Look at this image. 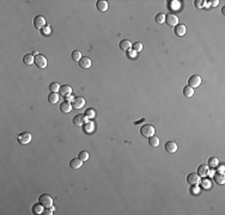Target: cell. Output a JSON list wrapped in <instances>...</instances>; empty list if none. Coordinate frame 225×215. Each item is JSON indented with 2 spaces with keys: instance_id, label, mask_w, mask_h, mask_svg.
Instances as JSON below:
<instances>
[{
  "instance_id": "cell-1",
  "label": "cell",
  "mask_w": 225,
  "mask_h": 215,
  "mask_svg": "<svg viewBox=\"0 0 225 215\" xmlns=\"http://www.w3.org/2000/svg\"><path fill=\"white\" fill-rule=\"evenodd\" d=\"M39 203H41L44 208H50V207H53V198L48 194H42L39 197Z\"/></svg>"
},
{
  "instance_id": "cell-2",
  "label": "cell",
  "mask_w": 225,
  "mask_h": 215,
  "mask_svg": "<svg viewBox=\"0 0 225 215\" xmlns=\"http://www.w3.org/2000/svg\"><path fill=\"white\" fill-rule=\"evenodd\" d=\"M140 134L144 136V138H151V136H153L154 135V128H153V126H151V125H145V126H143L141 128H140Z\"/></svg>"
},
{
  "instance_id": "cell-3",
  "label": "cell",
  "mask_w": 225,
  "mask_h": 215,
  "mask_svg": "<svg viewBox=\"0 0 225 215\" xmlns=\"http://www.w3.org/2000/svg\"><path fill=\"white\" fill-rule=\"evenodd\" d=\"M35 65L39 68H41V69L46 68L47 67V59H46V56L42 55V54H36V56H35Z\"/></svg>"
},
{
  "instance_id": "cell-4",
  "label": "cell",
  "mask_w": 225,
  "mask_h": 215,
  "mask_svg": "<svg viewBox=\"0 0 225 215\" xmlns=\"http://www.w3.org/2000/svg\"><path fill=\"white\" fill-rule=\"evenodd\" d=\"M187 182L189 184H192L193 187H198L201 182V179H200V176L198 173H189L187 176Z\"/></svg>"
},
{
  "instance_id": "cell-5",
  "label": "cell",
  "mask_w": 225,
  "mask_h": 215,
  "mask_svg": "<svg viewBox=\"0 0 225 215\" xmlns=\"http://www.w3.org/2000/svg\"><path fill=\"white\" fill-rule=\"evenodd\" d=\"M17 141L20 143V145H26L31 141V134L28 133V132H24V133H20L18 136H17Z\"/></svg>"
},
{
  "instance_id": "cell-6",
  "label": "cell",
  "mask_w": 225,
  "mask_h": 215,
  "mask_svg": "<svg viewBox=\"0 0 225 215\" xmlns=\"http://www.w3.org/2000/svg\"><path fill=\"white\" fill-rule=\"evenodd\" d=\"M165 23L169 26H176L178 24V17L174 13H169L168 16H165Z\"/></svg>"
},
{
  "instance_id": "cell-7",
  "label": "cell",
  "mask_w": 225,
  "mask_h": 215,
  "mask_svg": "<svg viewBox=\"0 0 225 215\" xmlns=\"http://www.w3.org/2000/svg\"><path fill=\"white\" fill-rule=\"evenodd\" d=\"M46 25V18L43 16H36L34 18V26L36 29H42Z\"/></svg>"
},
{
  "instance_id": "cell-8",
  "label": "cell",
  "mask_w": 225,
  "mask_h": 215,
  "mask_svg": "<svg viewBox=\"0 0 225 215\" xmlns=\"http://www.w3.org/2000/svg\"><path fill=\"white\" fill-rule=\"evenodd\" d=\"M201 84V78L199 77V75H192L189 79H188V85L190 86V87H198L199 85Z\"/></svg>"
},
{
  "instance_id": "cell-9",
  "label": "cell",
  "mask_w": 225,
  "mask_h": 215,
  "mask_svg": "<svg viewBox=\"0 0 225 215\" xmlns=\"http://www.w3.org/2000/svg\"><path fill=\"white\" fill-rule=\"evenodd\" d=\"M84 105H85V99L83 97H80V96L76 97L73 99V102H72V106L74 109H82V108H84Z\"/></svg>"
},
{
  "instance_id": "cell-10",
  "label": "cell",
  "mask_w": 225,
  "mask_h": 215,
  "mask_svg": "<svg viewBox=\"0 0 225 215\" xmlns=\"http://www.w3.org/2000/svg\"><path fill=\"white\" fill-rule=\"evenodd\" d=\"M59 92H60V95H61V96H63V97H67V96H70V95H71V92H72V87H71L70 85H63V86H61V87H60Z\"/></svg>"
},
{
  "instance_id": "cell-11",
  "label": "cell",
  "mask_w": 225,
  "mask_h": 215,
  "mask_svg": "<svg viewBox=\"0 0 225 215\" xmlns=\"http://www.w3.org/2000/svg\"><path fill=\"white\" fill-rule=\"evenodd\" d=\"M164 147H165V151H167L168 153H175V152L177 151V145H176V142H174V141H168Z\"/></svg>"
},
{
  "instance_id": "cell-12",
  "label": "cell",
  "mask_w": 225,
  "mask_h": 215,
  "mask_svg": "<svg viewBox=\"0 0 225 215\" xmlns=\"http://www.w3.org/2000/svg\"><path fill=\"white\" fill-rule=\"evenodd\" d=\"M208 173H210V167H208V165H200V166L198 167V174H199L200 177H206V176H208Z\"/></svg>"
},
{
  "instance_id": "cell-13",
  "label": "cell",
  "mask_w": 225,
  "mask_h": 215,
  "mask_svg": "<svg viewBox=\"0 0 225 215\" xmlns=\"http://www.w3.org/2000/svg\"><path fill=\"white\" fill-rule=\"evenodd\" d=\"M78 62H79V66L82 68H84V69H87V68L91 67V60L89 57H82Z\"/></svg>"
},
{
  "instance_id": "cell-14",
  "label": "cell",
  "mask_w": 225,
  "mask_h": 215,
  "mask_svg": "<svg viewBox=\"0 0 225 215\" xmlns=\"http://www.w3.org/2000/svg\"><path fill=\"white\" fill-rule=\"evenodd\" d=\"M96 7H97V10L100 12H106L108 10V3L106 0H98V1L96 3Z\"/></svg>"
},
{
  "instance_id": "cell-15",
  "label": "cell",
  "mask_w": 225,
  "mask_h": 215,
  "mask_svg": "<svg viewBox=\"0 0 225 215\" xmlns=\"http://www.w3.org/2000/svg\"><path fill=\"white\" fill-rule=\"evenodd\" d=\"M84 122H85V116L84 115H82V114H78V115H76L74 117H73V123L76 125V126H83L84 125Z\"/></svg>"
},
{
  "instance_id": "cell-16",
  "label": "cell",
  "mask_w": 225,
  "mask_h": 215,
  "mask_svg": "<svg viewBox=\"0 0 225 215\" xmlns=\"http://www.w3.org/2000/svg\"><path fill=\"white\" fill-rule=\"evenodd\" d=\"M119 47H120V49H122L125 51H128L132 48V43H131V41H128V40H122V41H120Z\"/></svg>"
},
{
  "instance_id": "cell-17",
  "label": "cell",
  "mask_w": 225,
  "mask_h": 215,
  "mask_svg": "<svg viewBox=\"0 0 225 215\" xmlns=\"http://www.w3.org/2000/svg\"><path fill=\"white\" fill-rule=\"evenodd\" d=\"M186 26L183 25V24H177L176 26H175V34H176V36H183L184 34H186Z\"/></svg>"
},
{
  "instance_id": "cell-18",
  "label": "cell",
  "mask_w": 225,
  "mask_h": 215,
  "mask_svg": "<svg viewBox=\"0 0 225 215\" xmlns=\"http://www.w3.org/2000/svg\"><path fill=\"white\" fill-rule=\"evenodd\" d=\"M72 108H73L72 104H71L70 102H67V101L63 102V103L60 105V110H61L62 112H65V114H68V112L72 110Z\"/></svg>"
},
{
  "instance_id": "cell-19",
  "label": "cell",
  "mask_w": 225,
  "mask_h": 215,
  "mask_svg": "<svg viewBox=\"0 0 225 215\" xmlns=\"http://www.w3.org/2000/svg\"><path fill=\"white\" fill-rule=\"evenodd\" d=\"M23 62H24L25 65H28V66H30V65L35 64V57H34V55H31V54H26V55L23 57Z\"/></svg>"
},
{
  "instance_id": "cell-20",
  "label": "cell",
  "mask_w": 225,
  "mask_h": 215,
  "mask_svg": "<svg viewBox=\"0 0 225 215\" xmlns=\"http://www.w3.org/2000/svg\"><path fill=\"white\" fill-rule=\"evenodd\" d=\"M59 95H58V92H50V93L48 95V102L50 104H55L59 102Z\"/></svg>"
},
{
  "instance_id": "cell-21",
  "label": "cell",
  "mask_w": 225,
  "mask_h": 215,
  "mask_svg": "<svg viewBox=\"0 0 225 215\" xmlns=\"http://www.w3.org/2000/svg\"><path fill=\"white\" fill-rule=\"evenodd\" d=\"M213 178H214V182L218 184H224V182H225V176L223 172H217L213 176Z\"/></svg>"
},
{
  "instance_id": "cell-22",
  "label": "cell",
  "mask_w": 225,
  "mask_h": 215,
  "mask_svg": "<svg viewBox=\"0 0 225 215\" xmlns=\"http://www.w3.org/2000/svg\"><path fill=\"white\" fill-rule=\"evenodd\" d=\"M193 95H194V88H193V87H190L189 85L186 86V87H183V96L184 97L190 98Z\"/></svg>"
},
{
  "instance_id": "cell-23",
  "label": "cell",
  "mask_w": 225,
  "mask_h": 215,
  "mask_svg": "<svg viewBox=\"0 0 225 215\" xmlns=\"http://www.w3.org/2000/svg\"><path fill=\"white\" fill-rule=\"evenodd\" d=\"M82 165H83V161H82L79 158H74V159H72V160L70 161V166H71L72 169H79Z\"/></svg>"
},
{
  "instance_id": "cell-24",
  "label": "cell",
  "mask_w": 225,
  "mask_h": 215,
  "mask_svg": "<svg viewBox=\"0 0 225 215\" xmlns=\"http://www.w3.org/2000/svg\"><path fill=\"white\" fill-rule=\"evenodd\" d=\"M44 211V207L41 203H36L33 206V213L34 214H43Z\"/></svg>"
},
{
  "instance_id": "cell-25",
  "label": "cell",
  "mask_w": 225,
  "mask_h": 215,
  "mask_svg": "<svg viewBox=\"0 0 225 215\" xmlns=\"http://www.w3.org/2000/svg\"><path fill=\"white\" fill-rule=\"evenodd\" d=\"M149 143H150V146H152V147H157V146L159 145V139L153 135V136L149 138Z\"/></svg>"
},
{
  "instance_id": "cell-26",
  "label": "cell",
  "mask_w": 225,
  "mask_h": 215,
  "mask_svg": "<svg viewBox=\"0 0 225 215\" xmlns=\"http://www.w3.org/2000/svg\"><path fill=\"white\" fill-rule=\"evenodd\" d=\"M154 20H156L157 24H162V23L165 22V16H164L163 13H158V14H156Z\"/></svg>"
},
{
  "instance_id": "cell-27",
  "label": "cell",
  "mask_w": 225,
  "mask_h": 215,
  "mask_svg": "<svg viewBox=\"0 0 225 215\" xmlns=\"http://www.w3.org/2000/svg\"><path fill=\"white\" fill-rule=\"evenodd\" d=\"M78 158H79L82 161H86V160L89 159V153H87L86 151H82V152H79Z\"/></svg>"
},
{
  "instance_id": "cell-28",
  "label": "cell",
  "mask_w": 225,
  "mask_h": 215,
  "mask_svg": "<svg viewBox=\"0 0 225 215\" xmlns=\"http://www.w3.org/2000/svg\"><path fill=\"white\" fill-rule=\"evenodd\" d=\"M60 87H61V86H60L58 83H50V84H49V90H50V92H59Z\"/></svg>"
},
{
  "instance_id": "cell-29",
  "label": "cell",
  "mask_w": 225,
  "mask_h": 215,
  "mask_svg": "<svg viewBox=\"0 0 225 215\" xmlns=\"http://www.w3.org/2000/svg\"><path fill=\"white\" fill-rule=\"evenodd\" d=\"M218 164H219L218 158L212 157V158H210V159H208V165H210L211 167H217V166H218Z\"/></svg>"
},
{
  "instance_id": "cell-30",
  "label": "cell",
  "mask_w": 225,
  "mask_h": 215,
  "mask_svg": "<svg viewBox=\"0 0 225 215\" xmlns=\"http://www.w3.org/2000/svg\"><path fill=\"white\" fill-rule=\"evenodd\" d=\"M71 56H72V59H73L74 61H79V60L82 59V53H80L79 50H74V51L71 54Z\"/></svg>"
},
{
  "instance_id": "cell-31",
  "label": "cell",
  "mask_w": 225,
  "mask_h": 215,
  "mask_svg": "<svg viewBox=\"0 0 225 215\" xmlns=\"http://www.w3.org/2000/svg\"><path fill=\"white\" fill-rule=\"evenodd\" d=\"M132 48H133V50L134 51H141L143 50V44L140 43V42H135V43H133L132 44Z\"/></svg>"
},
{
  "instance_id": "cell-32",
  "label": "cell",
  "mask_w": 225,
  "mask_h": 215,
  "mask_svg": "<svg viewBox=\"0 0 225 215\" xmlns=\"http://www.w3.org/2000/svg\"><path fill=\"white\" fill-rule=\"evenodd\" d=\"M96 116V111L93 109H87L85 111V117H89V118H93Z\"/></svg>"
},
{
  "instance_id": "cell-33",
  "label": "cell",
  "mask_w": 225,
  "mask_h": 215,
  "mask_svg": "<svg viewBox=\"0 0 225 215\" xmlns=\"http://www.w3.org/2000/svg\"><path fill=\"white\" fill-rule=\"evenodd\" d=\"M54 210H55V208H54V207H50V208H46V210L43 211V214H46V215H52Z\"/></svg>"
},
{
  "instance_id": "cell-34",
  "label": "cell",
  "mask_w": 225,
  "mask_h": 215,
  "mask_svg": "<svg viewBox=\"0 0 225 215\" xmlns=\"http://www.w3.org/2000/svg\"><path fill=\"white\" fill-rule=\"evenodd\" d=\"M127 56L128 57H130V59H134V57H137V51H130V50H128L127 51Z\"/></svg>"
},
{
  "instance_id": "cell-35",
  "label": "cell",
  "mask_w": 225,
  "mask_h": 215,
  "mask_svg": "<svg viewBox=\"0 0 225 215\" xmlns=\"http://www.w3.org/2000/svg\"><path fill=\"white\" fill-rule=\"evenodd\" d=\"M202 185H204V188H205V189L211 188V182H210V180H207V179H205V180L202 182Z\"/></svg>"
},
{
  "instance_id": "cell-36",
  "label": "cell",
  "mask_w": 225,
  "mask_h": 215,
  "mask_svg": "<svg viewBox=\"0 0 225 215\" xmlns=\"http://www.w3.org/2000/svg\"><path fill=\"white\" fill-rule=\"evenodd\" d=\"M49 34H50V28H49V26L44 28V29H43V35H49Z\"/></svg>"
},
{
  "instance_id": "cell-37",
  "label": "cell",
  "mask_w": 225,
  "mask_h": 215,
  "mask_svg": "<svg viewBox=\"0 0 225 215\" xmlns=\"http://www.w3.org/2000/svg\"><path fill=\"white\" fill-rule=\"evenodd\" d=\"M193 193H194V195H198V194L200 193V190H199L198 188H194V189H193Z\"/></svg>"
},
{
  "instance_id": "cell-38",
  "label": "cell",
  "mask_w": 225,
  "mask_h": 215,
  "mask_svg": "<svg viewBox=\"0 0 225 215\" xmlns=\"http://www.w3.org/2000/svg\"><path fill=\"white\" fill-rule=\"evenodd\" d=\"M66 99H67V102H71V101L73 102V99H74V98H73L72 96H67V98H66Z\"/></svg>"
},
{
  "instance_id": "cell-39",
  "label": "cell",
  "mask_w": 225,
  "mask_h": 215,
  "mask_svg": "<svg viewBox=\"0 0 225 215\" xmlns=\"http://www.w3.org/2000/svg\"><path fill=\"white\" fill-rule=\"evenodd\" d=\"M218 170H219V172H224V166H223V165H221V166H219V169H218Z\"/></svg>"
},
{
  "instance_id": "cell-40",
  "label": "cell",
  "mask_w": 225,
  "mask_h": 215,
  "mask_svg": "<svg viewBox=\"0 0 225 215\" xmlns=\"http://www.w3.org/2000/svg\"><path fill=\"white\" fill-rule=\"evenodd\" d=\"M211 3H212V5H213V6H216V5L218 4V1H217V0H214V1H211Z\"/></svg>"
},
{
  "instance_id": "cell-41",
  "label": "cell",
  "mask_w": 225,
  "mask_h": 215,
  "mask_svg": "<svg viewBox=\"0 0 225 215\" xmlns=\"http://www.w3.org/2000/svg\"><path fill=\"white\" fill-rule=\"evenodd\" d=\"M221 12H223V14H225V7L221 9Z\"/></svg>"
}]
</instances>
